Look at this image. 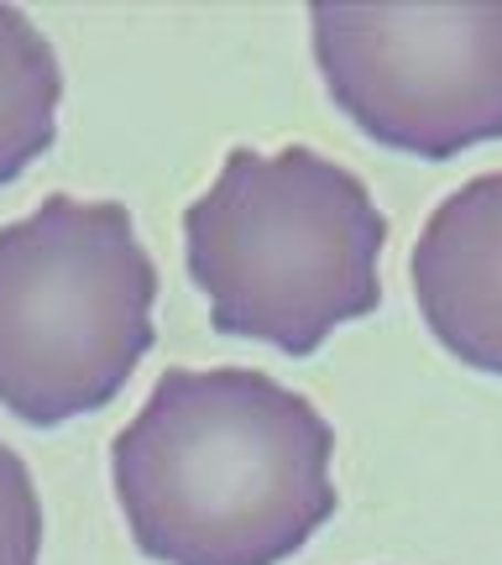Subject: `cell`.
Segmentation results:
<instances>
[{
    "label": "cell",
    "instance_id": "6da1fadb",
    "mask_svg": "<svg viewBox=\"0 0 502 565\" xmlns=\"http://www.w3.org/2000/svg\"><path fill=\"white\" fill-rule=\"evenodd\" d=\"M335 429L257 366H168L110 440V487L158 565H278L335 513Z\"/></svg>",
    "mask_w": 502,
    "mask_h": 565
},
{
    "label": "cell",
    "instance_id": "7a4b0ae2",
    "mask_svg": "<svg viewBox=\"0 0 502 565\" xmlns=\"http://www.w3.org/2000/svg\"><path fill=\"white\" fill-rule=\"evenodd\" d=\"M387 215L351 168L314 147H231L183 210V257L221 335L282 356L320 351L382 303Z\"/></svg>",
    "mask_w": 502,
    "mask_h": 565
},
{
    "label": "cell",
    "instance_id": "3957f363",
    "mask_svg": "<svg viewBox=\"0 0 502 565\" xmlns=\"http://www.w3.org/2000/svg\"><path fill=\"white\" fill-rule=\"evenodd\" d=\"M158 263L116 200H47L0 225V408L53 429L105 408L152 351Z\"/></svg>",
    "mask_w": 502,
    "mask_h": 565
},
{
    "label": "cell",
    "instance_id": "277c9868",
    "mask_svg": "<svg viewBox=\"0 0 502 565\" xmlns=\"http://www.w3.org/2000/svg\"><path fill=\"white\" fill-rule=\"evenodd\" d=\"M330 100L372 141L445 162L502 137V6H314Z\"/></svg>",
    "mask_w": 502,
    "mask_h": 565
},
{
    "label": "cell",
    "instance_id": "5b68a950",
    "mask_svg": "<svg viewBox=\"0 0 502 565\" xmlns=\"http://www.w3.org/2000/svg\"><path fill=\"white\" fill-rule=\"evenodd\" d=\"M408 278L429 335L456 362L502 377V173H477L435 204Z\"/></svg>",
    "mask_w": 502,
    "mask_h": 565
},
{
    "label": "cell",
    "instance_id": "8992f818",
    "mask_svg": "<svg viewBox=\"0 0 502 565\" xmlns=\"http://www.w3.org/2000/svg\"><path fill=\"white\" fill-rule=\"evenodd\" d=\"M63 68L21 6H0V183L38 162L58 137Z\"/></svg>",
    "mask_w": 502,
    "mask_h": 565
},
{
    "label": "cell",
    "instance_id": "52a82bcc",
    "mask_svg": "<svg viewBox=\"0 0 502 565\" xmlns=\"http://www.w3.org/2000/svg\"><path fill=\"white\" fill-rule=\"evenodd\" d=\"M42 555V498L11 445L0 440V565H38Z\"/></svg>",
    "mask_w": 502,
    "mask_h": 565
}]
</instances>
